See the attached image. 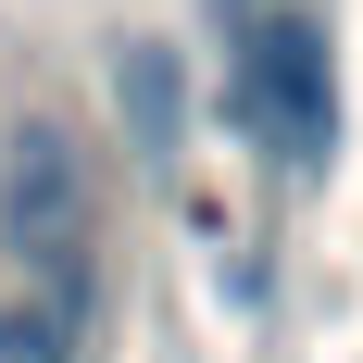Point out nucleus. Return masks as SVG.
<instances>
[{
  "label": "nucleus",
  "mask_w": 363,
  "mask_h": 363,
  "mask_svg": "<svg viewBox=\"0 0 363 363\" xmlns=\"http://www.w3.org/2000/svg\"><path fill=\"white\" fill-rule=\"evenodd\" d=\"M225 101H238V125H251L289 176H313L338 150V50H326V26H313V13H263V26L238 38Z\"/></svg>",
  "instance_id": "f257e3e1"
},
{
  "label": "nucleus",
  "mask_w": 363,
  "mask_h": 363,
  "mask_svg": "<svg viewBox=\"0 0 363 363\" xmlns=\"http://www.w3.org/2000/svg\"><path fill=\"white\" fill-rule=\"evenodd\" d=\"M0 238L38 289H88V163H75L63 125H26L13 138V176H0Z\"/></svg>",
  "instance_id": "f03ea898"
},
{
  "label": "nucleus",
  "mask_w": 363,
  "mask_h": 363,
  "mask_svg": "<svg viewBox=\"0 0 363 363\" xmlns=\"http://www.w3.org/2000/svg\"><path fill=\"white\" fill-rule=\"evenodd\" d=\"M113 113H125V138H138L150 163H176L188 88H176V50H163V38H125V50H113Z\"/></svg>",
  "instance_id": "7ed1b4c3"
},
{
  "label": "nucleus",
  "mask_w": 363,
  "mask_h": 363,
  "mask_svg": "<svg viewBox=\"0 0 363 363\" xmlns=\"http://www.w3.org/2000/svg\"><path fill=\"white\" fill-rule=\"evenodd\" d=\"M75 326H88V289H26L0 313V363H75Z\"/></svg>",
  "instance_id": "20e7f679"
},
{
  "label": "nucleus",
  "mask_w": 363,
  "mask_h": 363,
  "mask_svg": "<svg viewBox=\"0 0 363 363\" xmlns=\"http://www.w3.org/2000/svg\"><path fill=\"white\" fill-rule=\"evenodd\" d=\"M225 13H238V0H225Z\"/></svg>",
  "instance_id": "39448f33"
}]
</instances>
